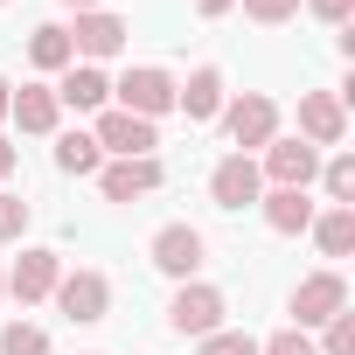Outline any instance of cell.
<instances>
[{"mask_svg":"<svg viewBox=\"0 0 355 355\" xmlns=\"http://www.w3.org/2000/svg\"><path fill=\"white\" fill-rule=\"evenodd\" d=\"M334 313H348V279L341 272H313L293 286V327H327Z\"/></svg>","mask_w":355,"mask_h":355,"instance_id":"obj_1","label":"cell"},{"mask_svg":"<svg viewBox=\"0 0 355 355\" xmlns=\"http://www.w3.org/2000/svg\"><path fill=\"white\" fill-rule=\"evenodd\" d=\"M258 174L272 189H306L320 174V146H306V139H265V167Z\"/></svg>","mask_w":355,"mask_h":355,"instance_id":"obj_2","label":"cell"},{"mask_svg":"<svg viewBox=\"0 0 355 355\" xmlns=\"http://www.w3.org/2000/svg\"><path fill=\"white\" fill-rule=\"evenodd\" d=\"M119 112H132V119H160V112H174V77L167 70H153V63H139V70H125L119 77Z\"/></svg>","mask_w":355,"mask_h":355,"instance_id":"obj_3","label":"cell"},{"mask_svg":"<svg viewBox=\"0 0 355 355\" xmlns=\"http://www.w3.org/2000/svg\"><path fill=\"white\" fill-rule=\"evenodd\" d=\"M91 139H98V153H119V160H146V153L160 146L153 119H132V112H105Z\"/></svg>","mask_w":355,"mask_h":355,"instance_id":"obj_4","label":"cell"},{"mask_svg":"<svg viewBox=\"0 0 355 355\" xmlns=\"http://www.w3.org/2000/svg\"><path fill=\"white\" fill-rule=\"evenodd\" d=\"M209 196H216V209H251V202L265 196V174H258V160H251V153H230V160H216V174H209Z\"/></svg>","mask_w":355,"mask_h":355,"instance_id":"obj_5","label":"cell"},{"mask_svg":"<svg viewBox=\"0 0 355 355\" xmlns=\"http://www.w3.org/2000/svg\"><path fill=\"white\" fill-rule=\"evenodd\" d=\"M167 320L182 327V334H216V327H223V293H216V286H196V279H182V293H174Z\"/></svg>","mask_w":355,"mask_h":355,"instance_id":"obj_6","label":"cell"},{"mask_svg":"<svg viewBox=\"0 0 355 355\" xmlns=\"http://www.w3.org/2000/svg\"><path fill=\"white\" fill-rule=\"evenodd\" d=\"M341 132H348L341 98L334 91H300V139L306 146H341Z\"/></svg>","mask_w":355,"mask_h":355,"instance_id":"obj_7","label":"cell"},{"mask_svg":"<svg viewBox=\"0 0 355 355\" xmlns=\"http://www.w3.org/2000/svg\"><path fill=\"white\" fill-rule=\"evenodd\" d=\"M56 306H63L77 327L105 320V306H112V286H105V272H70V279H56Z\"/></svg>","mask_w":355,"mask_h":355,"instance_id":"obj_8","label":"cell"},{"mask_svg":"<svg viewBox=\"0 0 355 355\" xmlns=\"http://www.w3.org/2000/svg\"><path fill=\"white\" fill-rule=\"evenodd\" d=\"M202 230H189V223H167L160 237H153V265L167 272V279H196L202 272Z\"/></svg>","mask_w":355,"mask_h":355,"instance_id":"obj_9","label":"cell"},{"mask_svg":"<svg viewBox=\"0 0 355 355\" xmlns=\"http://www.w3.org/2000/svg\"><path fill=\"white\" fill-rule=\"evenodd\" d=\"M223 125H230V139H237V153H244V146H265V139H279V105L251 91V98H237V105L223 112Z\"/></svg>","mask_w":355,"mask_h":355,"instance_id":"obj_10","label":"cell"},{"mask_svg":"<svg viewBox=\"0 0 355 355\" xmlns=\"http://www.w3.org/2000/svg\"><path fill=\"white\" fill-rule=\"evenodd\" d=\"M56 279H63V258H56V251H21L15 272H8V293H15L21 306H35V300L56 293Z\"/></svg>","mask_w":355,"mask_h":355,"instance_id":"obj_11","label":"cell"},{"mask_svg":"<svg viewBox=\"0 0 355 355\" xmlns=\"http://www.w3.org/2000/svg\"><path fill=\"white\" fill-rule=\"evenodd\" d=\"M98 189H105V202H132V196L160 189V160L153 153L146 160H112V167H98Z\"/></svg>","mask_w":355,"mask_h":355,"instance_id":"obj_12","label":"cell"},{"mask_svg":"<svg viewBox=\"0 0 355 355\" xmlns=\"http://www.w3.org/2000/svg\"><path fill=\"white\" fill-rule=\"evenodd\" d=\"M125 35H132V28H125L119 15L84 8V15H77V28H70V49H84V56H119V49H125Z\"/></svg>","mask_w":355,"mask_h":355,"instance_id":"obj_13","label":"cell"},{"mask_svg":"<svg viewBox=\"0 0 355 355\" xmlns=\"http://www.w3.org/2000/svg\"><path fill=\"white\" fill-rule=\"evenodd\" d=\"M105 98H112V84H105V70H91V63H70L63 84H56V105H70V112H105Z\"/></svg>","mask_w":355,"mask_h":355,"instance_id":"obj_14","label":"cell"},{"mask_svg":"<svg viewBox=\"0 0 355 355\" xmlns=\"http://www.w3.org/2000/svg\"><path fill=\"white\" fill-rule=\"evenodd\" d=\"M174 105H182L196 125H202V119H216V112H223V70H209V63H202L189 84H174Z\"/></svg>","mask_w":355,"mask_h":355,"instance_id":"obj_15","label":"cell"},{"mask_svg":"<svg viewBox=\"0 0 355 355\" xmlns=\"http://www.w3.org/2000/svg\"><path fill=\"white\" fill-rule=\"evenodd\" d=\"M8 112H15V125L21 132H56V91H42V84H21L15 98H8Z\"/></svg>","mask_w":355,"mask_h":355,"instance_id":"obj_16","label":"cell"},{"mask_svg":"<svg viewBox=\"0 0 355 355\" xmlns=\"http://www.w3.org/2000/svg\"><path fill=\"white\" fill-rule=\"evenodd\" d=\"M265 202V223L279 230V237H300L306 223H313V202H306V189H272V196H258Z\"/></svg>","mask_w":355,"mask_h":355,"instance_id":"obj_17","label":"cell"},{"mask_svg":"<svg viewBox=\"0 0 355 355\" xmlns=\"http://www.w3.org/2000/svg\"><path fill=\"white\" fill-rule=\"evenodd\" d=\"M28 56H35V70H70V63H77L70 28H56V21H49V28H35V35H28Z\"/></svg>","mask_w":355,"mask_h":355,"instance_id":"obj_18","label":"cell"},{"mask_svg":"<svg viewBox=\"0 0 355 355\" xmlns=\"http://www.w3.org/2000/svg\"><path fill=\"white\" fill-rule=\"evenodd\" d=\"M306 230L320 237L327 258H348V251H355V209H327V216H313Z\"/></svg>","mask_w":355,"mask_h":355,"instance_id":"obj_19","label":"cell"},{"mask_svg":"<svg viewBox=\"0 0 355 355\" xmlns=\"http://www.w3.org/2000/svg\"><path fill=\"white\" fill-rule=\"evenodd\" d=\"M56 167H63V174H98L105 153H98L91 132H63V139H56Z\"/></svg>","mask_w":355,"mask_h":355,"instance_id":"obj_20","label":"cell"},{"mask_svg":"<svg viewBox=\"0 0 355 355\" xmlns=\"http://www.w3.org/2000/svg\"><path fill=\"white\" fill-rule=\"evenodd\" d=\"M0 355H49V334L28 327V320H15V327H0Z\"/></svg>","mask_w":355,"mask_h":355,"instance_id":"obj_21","label":"cell"},{"mask_svg":"<svg viewBox=\"0 0 355 355\" xmlns=\"http://www.w3.org/2000/svg\"><path fill=\"white\" fill-rule=\"evenodd\" d=\"M327 196H334V209H355V160L348 153L327 160Z\"/></svg>","mask_w":355,"mask_h":355,"instance_id":"obj_22","label":"cell"},{"mask_svg":"<svg viewBox=\"0 0 355 355\" xmlns=\"http://www.w3.org/2000/svg\"><path fill=\"white\" fill-rule=\"evenodd\" d=\"M202 355H258V341L237 327H216V334H202Z\"/></svg>","mask_w":355,"mask_h":355,"instance_id":"obj_23","label":"cell"},{"mask_svg":"<svg viewBox=\"0 0 355 355\" xmlns=\"http://www.w3.org/2000/svg\"><path fill=\"white\" fill-rule=\"evenodd\" d=\"M258 355H320V348H313V334H306V327H286V334L258 341Z\"/></svg>","mask_w":355,"mask_h":355,"instance_id":"obj_24","label":"cell"},{"mask_svg":"<svg viewBox=\"0 0 355 355\" xmlns=\"http://www.w3.org/2000/svg\"><path fill=\"white\" fill-rule=\"evenodd\" d=\"M320 355H355V313H334V320H327V341H320Z\"/></svg>","mask_w":355,"mask_h":355,"instance_id":"obj_25","label":"cell"},{"mask_svg":"<svg viewBox=\"0 0 355 355\" xmlns=\"http://www.w3.org/2000/svg\"><path fill=\"white\" fill-rule=\"evenodd\" d=\"M244 15H251V21H265V28H279V21H293V15H300V0H244Z\"/></svg>","mask_w":355,"mask_h":355,"instance_id":"obj_26","label":"cell"},{"mask_svg":"<svg viewBox=\"0 0 355 355\" xmlns=\"http://www.w3.org/2000/svg\"><path fill=\"white\" fill-rule=\"evenodd\" d=\"M21 230H28V202L0 189V237H21Z\"/></svg>","mask_w":355,"mask_h":355,"instance_id":"obj_27","label":"cell"},{"mask_svg":"<svg viewBox=\"0 0 355 355\" xmlns=\"http://www.w3.org/2000/svg\"><path fill=\"white\" fill-rule=\"evenodd\" d=\"M306 8H313L320 21H334V28H348V15H355V0H306Z\"/></svg>","mask_w":355,"mask_h":355,"instance_id":"obj_28","label":"cell"},{"mask_svg":"<svg viewBox=\"0 0 355 355\" xmlns=\"http://www.w3.org/2000/svg\"><path fill=\"white\" fill-rule=\"evenodd\" d=\"M8 174H15V146H8V139H0V182H8Z\"/></svg>","mask_w":355,"mask_h":355,"instance_id":"obj_29","label":"cell"},{"mask_svg":"<svg viewBox=\"0 0 355 355\" xmlns=\"http://www.w3.org/2000/svg\"><path fill=\"white\" fill-rule=\"evenodd\" d=\"M196 8H202V15H230V8H237V0H196Z\"/></svg>","mask_w":355,"mask_h":355,"instance_id":"obj_30","label":"cell"},{"mask_svg":"<svg viewBox=\"0 0 355 355\" xmlns=\"http://www.w3.org/2000/svg\"><path fill=\"white\" fill-rule=\"evenodd\" d=\"M8 98H15V91H8V77H0V119H8Z\"/></svg>","mask_w":355,"mask_h":355,"instance_id":"obj_31","label":"cell"},{"mask_svg":"<svg viewBox=\"0 0 355 355\" xmlns=\"http://www.w3.org/2000/svg\"><path fill=\"white\" fill-rule=\"evenodd\" d=\"M63 8H77V15H84V8H98V0H63Z\"/></svg>","mask_w":355,"mask_h":355,"instance_id":"obj_32","label":"cell"},{"mask_svg":"<svg viewBox=\"0 0 355 355\" xmlns=\"http://www.w3.org/2000/svg\"><path fill=\"white\" fill-rule=\"evenodd\" d=\"M0 293H8V272H0Z\"/></svg>","mask_w":355,"mask_h":355,"instance_id":"obj_33","label":"cell"}]
</instances>
